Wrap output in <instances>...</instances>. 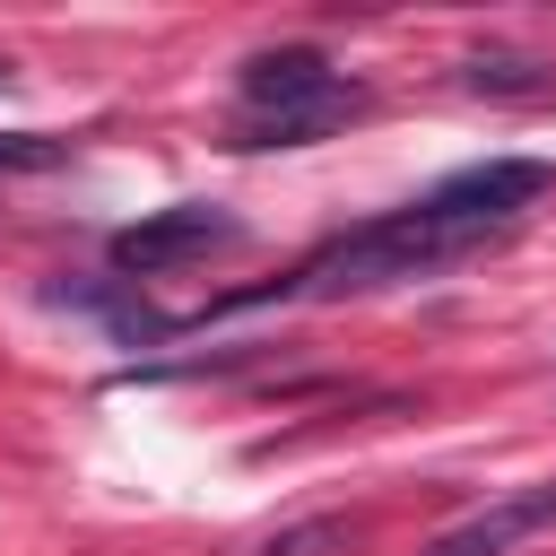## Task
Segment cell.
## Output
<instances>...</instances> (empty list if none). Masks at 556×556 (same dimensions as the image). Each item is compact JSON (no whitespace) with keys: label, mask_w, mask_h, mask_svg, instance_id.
<instances>
[{"label":"cell","mask_w":556,"mask_h":556,"mask_svg":"<svg viewBox=\"0 0 556 556\" xmlns=\"http://www.w3.org/2000/svg\"><path fill=\"white\" fill-rule=\"evenodd\" d=\"M348 113H365V87L330 70V52L313 43H269L235 70V148H313L330 139Z\"/></svg>","instance_id":"2"},{"label":"cell","mask_w":556,"mask_h":556,"mask_svg":"<svg viewBox=\"0 0 556 556\" xmlns=\"http://www.w3.org/2000/svg\"><path fill=\"white\" fill-rule=\"evenodd\" d=\"M547 521H556V478H547V486H521V495L478 504L469 521L434 530V539H426V556H513V547H521V539H539Z\"/></svg>","instance_id":"4"},{"label":"cell","mask_w":556,"mask_h":556,"mask_svg":"<svg viewBox=\"0 0 556 556\" xmlns=\"http://www.w3.org/2000/svg\"><path fill=\"white\" fill-rule=\"evenodd\" d=\"M330 539H348V521H313V530H287V539H269V556H313V547H330Z\"/></svg>","instance_id":"7"},{"label":"cell","mask_w":556,"mask_h":556,"mask_svg":"<svg viewBox=\"0 0 556 556\" xmlns=\"http://www.w3.org/2000/svg\"><path fill=\"white\" fill-rule=\"evenodd\" d=\"M52 165H70L61 139H43V130H0V174H52Z\"/></svg>","instance_id":"6"},{"label":"cell","mask_w":556,"mask_h":556,"mask_svg":"<svg viewBox=\"0 0 556 556\" xmlns=\"http://www.w3.org/2000/svg\"><path fill=\"white\" fill-rule=\"evenodd\" d=\"M547 182H556L547 156H486V165H460V174L426 182L417 200H400V208H382V217L330 235V243L304 252L287 278L217 295L208 313H243V304H339V295H374V287H400V278H434V269L486 252L495 235H513L521 208H530ZM208 313H200V321H208Z\"/></svg>","instance_id":"1"},{"label":"cell","mask_w":556,"mask_h":556,"mask_svg":"<svg viewBox=\"0 0 556 556\" xmlns=\"http://www.w3.org/2000/svg\"><path fill=\"white\" fill-rule=\"evenodd\" d=\"M243 243V217L217 208V200H174V208H148L139 226H122L104 252L122 278H165V269H191L208 252H235Z\"/></svg>","instance_id":"3"},{"label":"cell","mask_w":556,"mask_h":556,"mask_svg":"<svg viewBox=\"0 0 556 556\" xmlns=\"http://www.w3.org/2000/svg\"><path fill=\"white\" fill-rule=\"evenodd\" d=\"M460 87H469V96H495V104H539V96H556V70H547L539 52L486 43V52L460 61Z\"/></svg>","instance_id":"5"}]
</instances>
